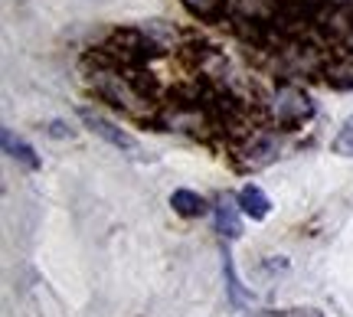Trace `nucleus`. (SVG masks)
Masks as SVG:
<instances>
[{
  "instance_id": "obj_1",
  "label": "nucleus",
  "mask_w": 353,
  "mask_h": 317,
  "mask_svg": "<svg viewBox=\"0 0 353 317\" xmlns=\"http://www.w3.org/2000/svg\"><path fill=\"white\" fill-rule=\"evenodd\" d=\"M138 76L141 69H125V65L99 59L95 72L88 79V89L95 99L108 102L128 118H157L154 114V95L141 85Z\"/></svg>"
},
{
  "instance_id": "obj_2",
  "label": "nucleus",
  "mask_w": 353,
  "mask_h": 317,
  "mask_svg": "<svg viewBox=\"0 0 353 317\" xmlns=\"http://www.w3.org/2000/svg\"><path fill=\"white\" fill-rule=\"evenodd\" d=\"M272 118H275L278 127H288V131L291 127H301L314 118V102H311V95L301 85L285 82L272 95Z\"/></svg>"
},
{
  "instance_id": "obj_3",
  "label": "nucleus",
  "mask_w": 353,
  "mask_h": 317,
  "mask_svg": "<svg viewBox=\"0 0 353 317\" xmlns=\"http://www.w3.org/2000/svg\"><path fill=\"white\" fill-rule=\"evenodd\" d=\"M79 118H82V125H85L92 134H99L105 144H112L114 151H121L125 157H134V161H144V147H141V141L134 138L128 127L114 125L112 118L92 112V108H79Z\"/></svg>"
},
{
  "instance_id": "obj_4",
  "label": "nucleus",
  "mask_w": 353,
  "mask_h": 317,
  "mask_svg": "<svg viewBox=\"0 0 353 317\" xmlns=\"http://www.w3.org/2000/svg\"><path fill=\"white\" fill-rule=\"evenodd\" d=\"M213 216H216V232L223 239H239L242 236V206H239V196H219V203L213 206Z\"/></svg>"
},
{
  "instance_id": "obj_5",
  "label": "nucleus",
  "mask_w": 353,
  "mask_h": 317,
  "mask_svg": "<svg viewBox=\"0 0 353 317\" xmlns=\"http://www.w3.org/2000/svg\"><path fill=\"white\" fill-rule=\"evenodd\" d=\"M170 206H174V213L183 216V219H200V216L210 213L206 196H200L196 190H174L170 193Z\"/></svg>"
},
{
  "instance_id": "obj_6",
  "label": "nucleus",
  "mask_w": 353,
  "mask_h": 317,
  "mask_svg": "<svg viewBox=\"0 0 353 317\" xmlns=\"http://www.w3.org/2000/svg\"><path fill=\"white\" fill-rule=\"evenodd\" d=\"M0 138H3V151H7V157H13L20 167H26V170H39V167H43V161L37 157V151H33L23 138H13L10 127H3Z\"/></svg>"
},
{
  "instance_id": "obj_7",
  "label": "nucleus",
  "mask_w": 353,
  "mask_h": 317,
  "mask_svg": "<svg viewBox=\"0 0 353 317\" xmlns=\"http://www.w3.org/2000/svg\"><path fill=\"white\" fill-rule=\"evenodd\" d=\"M239 206H242V213L249 216V219H255V223H262L265 216L272 213V200H268L265 190L255 187V183H249V187L239 190Z\"/></svg>"
},
{
  "instance_id": "obj_8",
  "label": "nucleus",
  "mask_w": 353,
  "mask_h": 317,
  "mask_svg": "<svg viewBox=\"0 0 353 317\" xmlns=\"http://www.w3.org/2000/svg\"><path fill=\"white\" fill-rule=\"evenodd\" d=\"M223 275H226V292H229L232 307H245L249 305V292L242 288V278H239V272H236V262H232L229 249H223Z\"/></svg>"
},
{
  "instance_id": "obj_9",
  "label": "nucleus",
  "mask_w": 353,
  "mask_h": 317,
  "mask_svg": "<svg viewBox=\"0 0 353 317\" xmlns=\"http://www.w3.org/2000/svg\"><path fill=\"white\" fill-rule=\"evenodd\" d=\"M180 3H183L196 20H206V23L223 20V17L229 13V0H180Z\"/></svg>"
},
{
  "instance_id": "obj_10",
  "label": "nucleus",
  "mask_w": 353,
  "mask_h": 317,
  "mask_svg": "<svg viewBox=\"0 0 353 317\" xmlns=\"http://www.w3.org/2000/svg\"><path fill=\"white\" fill-rule=\"evenodd\" d=\"M252 317H324L321 307H268V311H255Z\"/></svg>"
},
{
  "instance_id": "obj_11",
  "label": "nucleus",
  "mask_w": 353,
  "mask_h": 317,
  "mask_svg": "<svg viewBox=\"0 0 353 317\" xmlns=\"http://www.w3.org/2000/svg\"><path fill=\"white\" fill-rule=\"evenodd\" d=\"M334 154H341V157H353V114L341 125L337 131V138H334Z\"/></svg>"
},
{
  "instance_id": "obj_12",
  "label": "nucleus",
  "mask_w": 353,
  "mask_h": 317,
  "mask_svg": "<svg viewBox=\"0 0 353 317\" xmlns=\"http://www.w3.org/2000/svg\"><path fill=\"white\" fill-rule=\"evenodd\" d=\"M46 131H50L52 138H72V127H65L63 121H50V127H46Z\"/></svg>"
}]
</instances>
